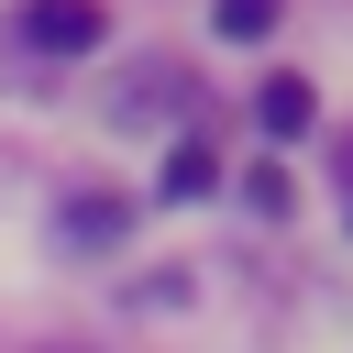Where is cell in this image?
<instances>
[{
    "label": "cell",
    "mask_w": 353,
    "mask_h": 353,
    "mask_svg": "<svg viewBox=\"0 0 353 353\" xmlns=\"http://www.w3.org/2000/svg\"><path fill=\"white\" fill-rule=\"evenodd\" d=\"M99 33H110L99 0H33V11H22V44H33V55H88Z\"/></svg>",
    "instance_id": "cell-1"
},
{
    "label": "cell",
    "mask_w": 353,
    "mask_h": 353,
    "mask_svg": "<svg viewBox=\"0 0 353 353\" xmlns=\"http://www.w3.org/2000/svg\"><path fill=\"white\" fill-rule=\"evenodd\" d=\"M309 110H320V99H309V77H287V66L254 88V121H265L276 143H287V132H309Z\"/></svg>",
    "instance_id": "cell-2"
},
{
    "label": "cell",
    "mask_w": 353,
    "mask_h": 353,
    "mask_svg": "<svg viewBox=\"0 0 353 353\" xmlns=\"http://www.w3.org/2000/svg\"><path fill=\"white\" fill-rule=\"evenodd\" d=\"M154 188H165V199H210V188H221V165H210V143L188 132V143L165 154V176H154Z\"/></svg>",
    "instance_id": "cell-3"
},
{
    "label": "cell",
    "mask_w": 353,
    "mask_h": 353,
    "mask_svg": "<svg viewBox=\"0 0 353 353\" xmlns=\"http://www.w3.org/2000/svg\"><path fill=\"white\" fill-rule=\"evenodd\" d=\"M66 243H121V199H66Z\"/></svg>",
    "instance_id": "cell-4"
},
{
    "label": "cell",
    "mask_w": 353,
    "mask_h": 353,
    "mask_svg": "<svg viewBox=\"0 0 353 353\" xmlns=\"http://www.w3.org/2000/svg\"><path fill=\"white\" fill-rule=\"evenodd\" d=\"M210 22H221V33H232V44H254V33H265V22H276V0H221V11H210Z\"/></svg>",
    "instance_id": "cell-5"
}]
</instances>
